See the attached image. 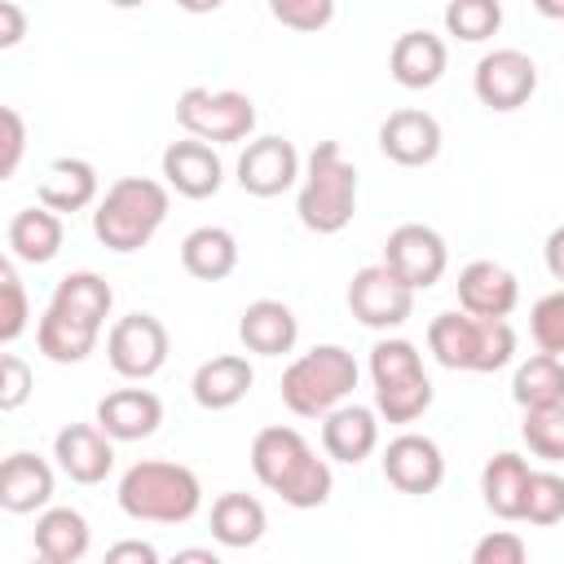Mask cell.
<instances>
[{
    "label": "cell",
    "mask_w": 564,
    "mask_h": 564,
    "mask_svg": "<svg viewBox=\"0 0 564 564\" xmlns=\"http://www.w3.org/2000/svg\"><path fill=\"white\" fill-rule=\"evenodd\" d=\"M238 185L251 198H278L282 189H291L304 172H300V150L286 137H256L247 141V150L238 154Z\"/></svg>",
    "instance_id": "obj_14"
},
{
    "label": "cell",
    "mask_w": 564,
    "mask_h": 564,
    "mask_svg": "<svg viewBox=\"0 0 564 564\" xmlns=\"http://www.w3.org/2000/svg\"><path fill=\"white\" fill-rule=\"evenodd\" d=\"M0 128H4V141H0V181H9L22 163V150H26V123L13 106L0 110Z\"/></svg>",
    "instance_id": "obj_42"
},
{
    "label": "cell",
    "mask_w": 564,
    "mask_h": 564,
    "mask_svg": "<svg viewBox=\"0 0 564 564\" xmlns=\"http://www.w3.org/2000/svg\"><path fill=\"white\" fill-rule=\"evenodd\" d=\"M93 546L88 520L75 507H44L35 520V555L44 564H79Z\"/></svg>",
    "instance_id": "obj_29"
},
{
    "label": "cell",
    "mask_w": 564,
    "mask_h": 564,
    "mask_svg": "<svg viewBox=\"0 0 564 564\" xmlns=\"http://www.w3.org/2000/svg\"><path fill=\"white\" fill-rule=\"evenodd\" d=\"M225 0H176V9H185V13H216Z\"/></svg>",
    "instance_id": "obj_46"
},
{
    "label": "cell",
    "mask_w": 564,
    "mask_h": 564,
    "mask_svg": "<svg viewBox=\"0 0 564 564\" xmlns=\"http://www.w3.org/2000/svg\"><path fill=\"white\" fill-rule=\"evenodd\" d=\"M471 88L480 97V106L507 115V110H520L533 93H538V62L520 48H494L476 62L471 70Z\"/></svg>",
    "instance_id": "obj_12"
},
{
    "label": "cell",
    "mask_w": 564,
    "mask_h": 564,
    "mask_svg": "<svg viewBox=\"0 0 564 564\" xmlns=\"http://www.w3.org/2000/svg\"><path fill=\"white\" fill-rule=\"evenodd\" d=\"M449 66V48L441 35L432 31H401L392 40V53H388V70L401 88H432Z\"/></svg>",
    "instance_id": "obj_23"
},
{
    "label": "cell",
    "mask_w": 564,
    "mask_h": 564,
    "mask_svg": "<svg viewBox=\"0 0 564 564\" xmlns=\"http://www.w3.org/2000/svg\"><path fill=\"white\" fill-rule=\"evenodd\" d=\"M516 304H520V282L507 264L471 260L458 273V308H467L476 317H511Z\"/></svg>",
    "instance_id": "obj_19"
},
{
    "label": "cell",
    "mask_w": 564,
    "mask_h": 564,
    "mask_svg": "<svg viewBox=\"0 0 564 564\" xmlns=\"http://www.w3.org/2000/svg\"><path fill=\"white\" fill-rule=\"evenodd\" d=\"M322 449L326 458L348 463V467L366 463L379 449V410L344 401L330 414H322Z\"/></svg>",
    "instance_id": "obj_18"
},
{
    "label": "cell",
    "mask_w": 564,
    "mask_h": 564,
    "mask_svg": "<svg viewBox=\"0 0 564 564\" xmlns=\"http://www.w3.org/2000/svg\"><path fill=\"white\" fill-rule=\"evenodd\" d=\"M167 326L154 317V313H128L110 326L106 335V361L115 375L123 379H154L163 366H167Z\"/></svg>",
    "instance_id": "obj_9"
},
{
    "label": "cell",
    "mask_w": 564,
    "mask_h": 564,
    "mask_svg": "<svg viewBox=\"0 0 564 564\" xmlns=\"http://www.w3.org/2000/svg\"><path fill=\"white\" fill-rule=\"evenodd\" d=\"M383 480L397 489V494H410V498H423V494H436L441 480H445V454L432 436H419V432H401L383 445Z\"/></svg>",
    "instance_id": "obj_13"
},
{
    "label": "cell",
    "mask_w": 564,
    "mask_h": 564,
    "mask_svg": "<svg viewBox=\"0 0 564 564\" xmlns=\"http://www.w3.org/2000/svg\"><path fill=\"white\" fill-rule=\"evenodd\" d=\"M9 256L13 260H22V264H48L57 251H62V238H66V229H62V212H53V207H22V212H13V220H9Z\"/></svg>",
    "instance_id": "obj_27"
},
{
    "label": "cell",
    "mask_w": 564,
    "mask_h": 564,
    "mask_svg": "<svg viewBox=\"0 0 564 564\" xmlns=\"http://www.w3.org/2000/svg\"><path fill=\"white\" fill-rule=\"evenodd\" d=\"M533 9L542 18H551V22H564V0H533Z\"/></svg>",
    "instance_id": "obj_47"
},
{
    "label": "cell",
    "mask_w": 564,
    "mask_h": 564,
    "mask_svg": "<svg viewBox=\"0 0 564 564\" xmlns=\"http://www.w3.org/2000/svg\"><path fill=\"white\" fill-rule=\"evenodd\" d=\"M383 264L414 291H427L445 278V264H449V247L445 238L432 229V225H419V220H405L388 234L383 242Z\"/></svg>",
    "instance_id": "obj_11"
},
{
    "label": "cell",
    "mask_w": 564,
    "mask_h": 564,
    "mask_svg": "<svg viewBox=\"0 0 564 564\" xmlns=\"http://www.w3.org/2000/svg\"><path fill=\"white\" fill-rule=\"evenodd\" d=\"M502 26V4L498 0H449L445 4V31L463 44H480L498 35Z\"/></svg>",
    "instance_id": "obj_34"
},
{
    "label": "cell",
    "mask_w": 564,
    "mask_h": 564,
    "mask_svg": "<svg viewBox=\"0 0 564 564\" xmlns=\"http://www.w3.org/2000/svg\"><path fill=\"white\" fill-rule=\"evenodd\" d=\"M238 339L256 357H282L300 339V322L282 300H251L238 317Z\"/></svg>",
    "instance_id": "obj_24"
},
{
    "label": "cell",
    "mask_w": 564,
    "mask_h": 564,
    "mask_svg": "<svg viewBox=\"0 0 564 564\" xmlns=\"http://www.w3.org/2000/svg\"><path fill=\"white\" fill-rule=\"evenodd\" d=\"M511 401L520 410L560 405L564 401V357L538 348L529 361H520L516 366V379H511Z\"/></svg>",
    "instance_id": "obj_32"
},
{
    "label": "cell",
    "mask_w": 564,
    "mask_h": 564,
    "mask_svg": "<svg viewBox=\"0 0 564 564\" xmlns=\"http://www.w3.org/2000/svg\"><path fill=\"white\" fill-rule=\"evenodd\" d=\"M167 181L154 176H119L93 207V234L106 251L128 256L141 251L159 225L167 220Z\"/></svg>",
    "instance_id": "obj_3"
},
{
    "label": "cell",
    "mask_w": 564,
    "mask_h": 564,
    "mask_svg": "<svg viewBox=\"0 0 564 564\" xmlns=\"http://www.w3.org/2000/svg\"><path fill=\"white\" fill-rule=\"evenodd\" d=\"M414 295H419V291L405 286V282L379 260V264H366V269L352 273V282H348V313H352L361 326H370V330H397V326L410 322Z\"/></svg>",
    "instance_id": "obj_10"
},
{
    "label": "cell",
    "mask_w": 564,
    "mask_h": 564,
    "mask_svg": "<svg viewBox=\"0 0 564 564\" xmlns=\"http://www.w3.org/2000/svg\"><path fill=\"white\" fill-rule=\"evenodd\" d=\"M529 546L516 529H494L471 546V564H524Z\"/></svg>",
    "instance_id": "obj_40"
},
{
    "label": "cell",
    "mask_w": 564,
    "mask_h": 564,
    "mask_svg": "<svg viewBox=\"0 0 564 564\" xmlns=\"http://www.w3.org/2000/svg\"><path fill=\"white\" fill-rule=\"evenodd\" d=\"M256 383V370L242 352H220L212 361H203L189 379V392L203 410H234Z\"/></svg>",
    "instance_id": "obj_25"
},
{
    "label": "cell",
    "mask_w": 564,
    "mask_h": 564,
    "mask_svg": "<svg viewBox=\"0 0 564 564\" xmlns=\"http://www.w3.org/2000/svg\"><path fill=\"white\" fill-rule=\"evenodd\" d=\"M264 529H269V516H264V502L260 498L229 489V494H220L212 502V538L220 546L247 551V546H256L264 538Z\"/></svg>",
    "instance_id": "obj_30"
},
{
    "label": "cell",
    "mask_w": 564,
    "mask_h": 564,
    "mask_svg": "<svg viewBox=\"0 0 564 564\" xmlns=\"http://www.w3.org/2000/svg\"><path fill=\"white\" fill-rule=\"evenodd\" d=\"M520 436H524V445H529L533 458H542V463H564V401H560V405L524 410Z\"/></svg>",
    "instance_id": "obj_35"
},
{
    "label": "cell",
    "mask_w": 564,
    "mask_h": 564,
    "mask_svg": "<svg viewBox=\"0 0 564 564\" xmlns=\"http://www.w3.org/2000/svg\"><path fill=\"white\" fill-rule=\"evenodd\" d=\"M163 181L167 189H176L181 198H212L220 185H225V163L220 154L212 150V141H198V137H185V141H172L163 150Z\"/></svg>",
    "instance_id": "obj_16"
},
{
    "label": "cell",
    "mask_w": 564,
    "mask_h": 564,
    "mask_svg": "<svg viewBox=\"0 0 564 564\" xmlns=\"http://www.w3.org/2000/svg\"><path fill=\"white\" fill-rule=\"evenodd\" d=\"M427 348L445 370L494 375L516 357V330L507 317H476L467 308H449L427 322Z\"/></svg>",
    "instance_id": "obj_4"
},
{
    "label": "cell",
    "mask_w": 564,
    "mask_h": 564,
    "mask_svg": "<svg viewBox=\"0 0 564 564\" xmlns=\"http://www.w3.org/2000/svg\"><path fill=\"white\" fill-rule=\"evenodd\" d=\"M97 335H101L97 322H88V317L62 308V304H48L44 317L35 322V348H40L48 361H57V366H79V361H88V352L97 348Z\"/></svg>",
    "instance_id": "obj_20"
},
{
    "label": "cell",
    "mask_w": 564,
    "mask_h": 564,
    "mask_svg": "<svg viewBox=\"0 0 564 564\" xmlns=\"http://www.w3.org/2000/svg\"><path fill=\"white\" fill-rule=\"evenodd\" d=\"M48 304H62V308H70V313H79V317L106 326L110 304H115V291H110V282H106L101 273H93V269H75V273H66V278H57Z\"/></svg>",
    "instance_id": "obj_33"
},
{
    "label": "cell",
    "mask_w": 564,
    "mask_h": 564,
    "mask_svg": "<svg viewBox=\"0 0 564 564\" xmlns=\"http://www.w3.org/2000/svg\"><path fill=\"white\" fill-rule=\"evenodd\" d=\"M251 471H256V480L269 494H278L295 511L322 507L330 498V489H335L330 463L317 458V449L304 441V432L282 427V423L256 432V441H251Z\"/></svg>",
    "instance_id": "obj_1"
},
{
    "label": "cell",
    "mask_w": 564,
    "mask_h": 564,
    "mask_svg": "<svg viewBox=\"0 0 564 564\" xmlns=\"http://www.w3.org/2000/svg\"><path fill=\"white\" fill-rule=\"evenodd\" d=\"M31 322V304H26V286L18 278V260L9 256L0 264V344L9 348Z\"/></svg>",
    "instance_id": "obj_37"
},
{
    "label": "cell",
    "mask_w": 564,
    "mask_h": 564,
    "mask_svg": "<svg viewBox=\"0 0 564 564\" xmlns=\"http://www.w3.org/2000/svg\"><path fill=\"white\" fill-rule=\"evenodd\" d=\"M542 256H546V269H551V278H555V282H564V225H555V229L546 234V247H542Z\"/></svg>",
    "instance_id": "obj_45"
},
{
    "label": "cell",
    "mask_w": 564,
    "mask_h": 564,
    "mask_svg": "<svg viewBox=\"0 0 564 564\" xmlns=\"http://www.w3.org/2000/svg\"><path fill=\"white\" fill-rule=\"evenodd\" d=\"M370 383H375V410L383 423H414L436 397L419 348L397 335L370 348Z\"/></svg>",
    "instance_id": "obj_7"
},
{
    "label": "cell",
    "mask_w": 564,
    "mask_h": 564,
    "mask_svg": "<svg viewBox=\"0 0 564 564\" xmlns=\"http://www.w3.org/2000/svg\"><path fill=\"white\" fill-rule=\"evenodd\" d=\"M97 423L115 441H145L163 423V401L150 388H115L97 401Z\"/></svg>",
    "instance_id": "obj_21"
},
{
    "label": "cell",
    "mask_w": 564,
    "mask_h": 564,
    "mask_svg": "<svg viewBox=\"0 0 564 564\" xmlns=\"http://www.w3.org/2000/svg\"><path fill=\"white\" fill-rule=\"evenodd\" d=\"M529 335H533V344H538L542 352L564 357V282H560L551 295H542V300L533 304V313H529Z\"/></svg>",
    "instance_id": "obj_38"
},
{
    "label": "cell",
    "mask_w": 564,
    "mask_h": 564,
    "mask_svg": "<svg viewBox=\"0 0 564 564\" xmlns=\"http://www.w3.org/2000/svg\"><path fill=\"white\" fill-rule=\"evenodd\" d=\"M26 35V13L18 0H0V48H18Z\"/></svg>",
    "instance_id": "obj_43"
},
{
    "label": "cell",
    "mask_w": 564,
    "mask_h": 564,
    "mask_svg": "<svg viewBox=\"0 0 564 564\" xmlns=\"http://www.w3.org/2000/svg\"><path fill=\"white\" fill-rule=\"evenodd\" d=\"M119 507L141 524H185L203 507V485L185 463L141 458L119 476Z\"/></svg>",
    "instance_id": "obj_2"
},
{
    "label": "cell",
    "mask_w": 564,
    "mask_h": 564,
    "mask_svg": "<svg viewBox=\"0 0 564 564\" xmlns=\"http://www.w3.org/2000/svg\"><path fill=\"white\" fill-rule=\"evenodd\" d=\"M441 123H436V115H427V110H414V106H405V110H392L383 123H379V150L392 159V163H401V167H427L436 154H441Z\"/></svg>",
    "instance_id": "obj_17"
},
{
    "label": "cell",
    "mask_w": 564,
    "mask_h": 564,
    "mask_svg": "<svg viewBox=\"0 0 564 564\" xmlns=\"http://www.w3.org/2000/svg\"><path fill=\"white\" fill-rule=\"evenodd\" d=\"M106 564H159V551L141 538H128V542H115L106 551Z\"/></svg>",
    "instance_id": "obj_44"
},
{
    "label": "cell",
    "mask_w": 564,
    "mask_h": 564,
    "mask_svg": "<svg viewBox=\"0 0 564 564\" xmlns=\"http://www.w3.org/2000/svg\"><path fill=\"white\" fill-rule=\"evenodd\" d=\"M26 397H31V366L18 352H4L0 357V410L13 414L18 405H26Z\"/></svg>",
    "instance_id": "obj_41"
},
{
    "label": "cell",
    "mask_w": 564,
    "mask_h": 564,
    "mask_svg": "<svg viewBox=\"0 0 564 564\" xmlns=\"http://www.w3.org/2000/svg\"><path fill=\"white\" fill-rule=\"evenodd\" d=\"M529 458H520L516 449H498L485 471H480V494H485V507L498 516V520H520L524 511V485H529Z\"/></svg>",
    "instance_id": "obj_31"
},
{
    "label": "cell",
    "mask_w": 564,
    "mask_h": 564,
    "mask_svg": "<svg viewBox=\"0 0 564 564\" xmlns=\"http://www.w3.org/2000/svg\"><path fill=\"white\" fill-rule=\"evenodd\" d=\"M520 520L542 524V529L564 520V476H560V471H529Z\"/></svg>",
    "instance_id": "obj_36"
},
{
    "label": "cell",
    "mask_w": 564,
    "mask_h": 564,
    "mask_svg": "<svg viewBox=\"0 0 564 564\" xmlns=\"http://www.w3.org/2000/svg\"><path fill=\"white\" fill-rule=\"evenodd\" d=\"M176 560H198V564H216V551H176Z\"/></svg>",
    "instance_id": "obj_48"
},
{
    "label": "cell",
    "mask_w": 564,
    "mask_h": 564,
    "mask_svg": "<svg viewBox=\"0 0 564 564\" xmlns=\"http://www.w3.org/2000/svg\"><path fill=\"white\" fill-rule=\"evenodd\" d=\"M176 123L185 137L229 145L256 132V101L238 88H185L176 97Z\"/></svg>",
    "instance_id": "obj_8"
},
{
    "label": "cell",
    "mask_w": 564,
    "mask_h": 564,
    "mask_svg": "<svg viewBox=\"0 0 564 564\" xmlns=\"http://www.w3.org/2000/svg\"><path fill=\"white\" fill-rule=\"evenodd\" d=\"M53 458L75 485H101L115 467V436L101 423H66L53 436Z\"/></svg>",
    "instance_id": "obj_15"
},
{
    "label": "cell",
    "mask_w": 564,
    "mask_h": 564,
    "mask_svg": "<svg viewBox=\"0 0 564 564\" xmlns=\"http://www.w3.org/2000/svg\"><path fill=\"white\" fill-rule=\"evenodd\" d=\"M110 9H141V4H150V0H106Z\"/></svg>",
    "instance_id": "obj_49"
},
{
    "label": "cell",
    "mask_w": 564,
    "mask_h": 564,
    "mask_svg": "<svg viewBox=\"0 0 564 564\" xmlns=\"http://www.w3.org/2000/svg\"><path fill=\"white\" fill-rule=\"evenodd\" d=\"M300 225L313 234H339L357 216V167L344 159L339 141H317L295 198Z\"/></svg>",
    "instance_id": "obj_5"
},
{
    "label": "cell",
    "mask_w": 564,
    "mask_h": 564,
    "mask_svg": "<svg viewBox=\"0 0 564 564\" xmlns=\"http://www.w3.org/2000/svg\"><path fill=\"white\" fill-rule=\"evenodd\" d=\"M269 13H273L282 26L313 35V31L330 26V18H335V0H269Z\"/></svg>",
    "instance_id": "obj_39"
},
{
    "label": "cell",
    "mask_w": 564,
    "mask_h": 564,
    "mask_svg": "<svg viewBox=\"0 0 564 564\" xmlns=\"http://www.w3.org/2000/svg\"><path fill=\"white\" fill-rule=\"evenodd\" d=\"M181 269L198 282H225L238 269V238L225 225H198L181 238Z\"/></svg>",
    "instance_id": "obj_28"
},
{
    "label": "cell",
    "mask_w": 564,
    "mask_h": 564,
    "mask_svg": "<svg viewBox=\"0 0 564 564\" xmlns=\"http://www.w3.org/2000/svg\"><path fill=\"white\" fill-rule=\"evenodd\" d=\"M97 189H101V181H97V167L88 163V159H70V154H62V159H53L48 167H44V176H40V203L44 207H53V212H84V207H93L97 203Z\"/></svg>",
    "instance_id": "obj_26"
},
{
    "label": "cell",
    "mask_w": 564,
    "mask_h": 564,
    "mask_svg": "<svg viewBox=\"0 0 564 564\" xmlns=\"http://www.w3.org/2000/svg\"><path fill=\"white\" fill-rule=\"evenodd\" d=\"M53 502V467L31 449H13L0 467V507L13 516L44 511Z\"/></svg>",
    "instance_id": "obj_22"
},
{
    "label": "cell",
    "mask_w": 564,
    "mask_h": 564,
    "mask_svg": "<svg viewBox=\"0 0 564 564\" xmlns=\"http://www.w3.org/2000/svg\"><path fill=\"white\" fill-rule=\"evenodd\" d=\"M357 388V361L344 344H317L282 370V405L300 419H322Z\"/></svg>",
    "instance_id": "obj_6"
}]
</instances>
